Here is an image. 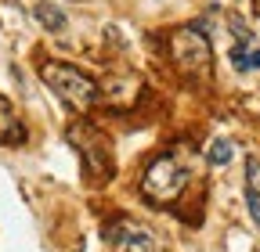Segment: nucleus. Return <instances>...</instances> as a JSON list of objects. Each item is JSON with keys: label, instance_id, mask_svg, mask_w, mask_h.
<instances>
[{"label": "nucleus", "instance_id": "1", "mask_svg": "<svg viewBox=\"0 0 260 252\" xmlns=\"http://www.w3.org/2000/svg\"><path fill=\"white\" fill-rule=\"evenodd\" d=\"M40 76H44V83L58 94V98L69 108H76V112H90L98 101H102L98 83L83 69H76V65H65V61H44Z\"/></svg>", "mask_w": 260, "mask_h": 252}, {"label": "nucleus", "instance_id": "2", "mask_svg": "<svg viewBox=\"0 0 260 252\" xmlns=\"http://www.w3.org/2000/svg\"><path fill=\"white\" fill-rule=\"evenodd\" d=\"M188 187V170L184 162H177L174 155H159V159L148 162L145 177H141V195L155 205H170L184 195Z\"/></svg>", "mask_w": 260, "mask_h": 252}, {"label": "nucleus", "instance_id": "3", "mask_svg": "<svg viewBox=\"0 0 260 252\" xmlns=\"http://www.w3.org/2000/svg\"><path fill=\"white\" fill-rule=\"evenodd\" d=\"M69 144L83 155L90 180H105L112 173V148L94 122H73L69 126Z\"/></svg>", "mask_w": 260, "mask_h": 252}, {"label": "nucleus", "instance_id": "4", "mask_svg": "<svg viewBox=\"0 0 260 252\" xmlns=\"http://www.w3.org/2000/svg\"><path fill=\"white\" fill-rule=\"evenodd\" d=\"M170 58H174V65L188 76H210V36L199 33V29H177V33L170 36Z\"/></svg>", "mask_w": 260, "mask_h": 252}, {"label": "nucleus", "instance_id": "5", "mask_svg": "<svg viewBox=\"0 0 260 252\" xmlns=\"http://www.w3.org/2000/svg\"><path fill=\"white\" fill-rule=\"evenodd\" d=\"M22 122H18V115H15V108L0 98V141H11V144H18L22 141Z\"/></svg>", "mask_w": 260, "mask_h": 252}, {"label": "nucleus", "instance_id": "6", "mask_svg": "<svg viewBox=\"0 0 260 252\" xmlns=\"http://www.w3.org/2000/svg\"><path fill=\"white\" fill-rule=\"evenodd\" d=\"M32 18H37L47 33H61V29H65V15L54 4H32Z\"/></svg>", "mask_w": 260, "mask_h": 252}, {"label": "nucleus", "instance_id": "7", "mask_svg": "<svg viewBox=\"0 0 260 252\" xmlns=\"http://www.w3.org/2000/svg\"><path fill=\"white\" fill-rule=\"evenodd\" d=\"M232 155H235L232 141H228V137H217V141H210V148H206V162H210V166H228V162H232Z\"/></svg>", "mask_w": 260, "mask_h": 252}, {"label": "nucleus", "instance_id": "8", "mask_svg": "<svg viewBox=\"0 0 260 252\" xmlns=\"http://www.w3.org/2000/svg\"><path fill=\"white\" fill-rule=\"evenodd\" d=\"M246 191L260 195V162L256 159H246Z\"/></svg>", "mask_w": 260, "mask_h": 252}, {"label": "nucleus", "instance_id": "9", "mask_svg": "<svg viewBox=\"0 0 260 252\" xmlns=\"http://www.w3.org/2000/svg\"><path fill=\"white\" fill-rule=\"evenodd\" d=\"M232 65L239 72H249V44H235L232 47Z\"/></svg>", "mask_w": 260, "mask_h": 252}, {"label": "nucleus", "instance_id": "10", "mask_svg": "<svg viewBox=\"0 0 260 252\" xmlns=\"http://www.w3.org/2000/svg\"><path fill=\"white\" fill-rule=\"evenodd\" d=\"M246 202H249V213H253V224L260 231V195H246Z\"/></svg>", "mask_w": 260, "mask_h": 252}, {"label": "nucleus", "instance_id": "11", "mask_svg": "<svg viewBox=\"0 0 260 252\" xmlns=\"http://www.w3.org/2000/svg\"><path fill=\"white\" fill-rule=\"evenodd\" d=\"M249 69H260V47L249 51Z\"/></svg>", "mask_w": 260, "mask_h": 252}, {"label": "nucleus", "instance_id": "12", "mask_svg": "<svg viewBox=\"0 0 260 252\" xmlns=\"http://www.w3.org/2000/svg\"><path fill=\"white\" fill-rule=\"evenodd\" d=\"M73 4H80V0H73Z\"/></svg>", "mask_w": 260, "mask_h": 252}]
</instances>
